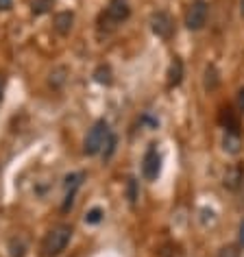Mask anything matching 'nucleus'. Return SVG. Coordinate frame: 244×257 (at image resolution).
I'll list each match as a JSON object with an SVG mask.
<instances>
[{"label":"nucleus","mask_w":244,"mask_h":257,"mask_svg":"<svg viewBox=\"0 0 244 257\" xmlns=\"http://www.w3.org/2000/svg\"><path fill=\"white\" fill-rule=\"evenodd\" d=\"M70 237H72V227H68V224H57V227H53L42 240V246H40L42 257H57L59 253H63Z\"/></svg>","instance_id":"obj_1"},{"label":"nucleus","mask_w":244,"mask_h":257,"mask_svg":"<svg viewBox=\"0 0 244 257\" xmlns=\"http://www.w3.org/2000/svg\"><path fill=\"white\" fill-rule=\"evenodd\" d=\"M109 138H111V131H109V124L105 120H96L94 126L87 131L85 142H83V153L85 155H98V153L105 149Z\"/></svg>","instance_id":"obj_2"},{"label":"nucleus","mask_w":244,"mask_h":257,"mask_svg":"<svg viewBox=\"0 0 244 257\" xmlns=\"http://www.w3.org/2000/svg\"><path fill=\"white\" fill-rule=\"evenodd\" d=\"M209 16V5L207 0H192L188 5V11H185V27L190 31H201L207 22Z\"/></svg>","instance_id":"obj_3"},{"label":"nucleus","mask_w":244,"mask_h":257,"mask_svg":"<svg viewBox=\"0 0 244 257\" xmlns=\"http://www.w3.org/2000/svg\"><path fill=\"white\" fill-rule=\"evenodd\" d=\"M159 170H162V157H159L155 146H149V151L142 159V175L146 181H155L159 177Z\"/></svg>","instance_id":"obj_4"},{"label":"nucleus","mask_w":244,"mask_h":257,"mask_svg":"<svg viewBox=\"0 0 244 257\" xmlns=\"http://www.w3.org/2000/svg\"><path fill=\"white\" fill-rule=\"evenodd\" d=\"M151 29L153 33H155L157 37H162V40H170L172 37V20L170 16L166 14V11H157V14H153L151 18Z\"/></svg>","instance_id":"obj_5"},{"label":"nucleus","mask_w":244,"mask_h":257,"mask_svg":"<svg viewBox=\"0 0 244 257\" xmlns=\"http://www.w3.org/2000/svg\"><path fill=\"white\" fill-rule=\"evenodd\" d=\"M105 16H107L109 22L120 24V22H125L127 18L131 16V7H129V3H127V0H111Z\"/></svg>","instance_id":"obj_6"},{"label":"nucleus","mask_w":244,"mask_h":257,"mask_svg":"<svg viewBox=\"0 0 244 257\" xmlns=\"http://www.w3.org/2000/svg\"><path fill=\"white\" fill-rule=\"evenodd\" d=\"M81 183H83V175H70V177H66V201H63V211H68L70 207H72L74 192L79 190Z\"/></svg>","instance_id":"obj_7"},{"label":"nucleus","mask_w":244,"mask_h":257,"mask_svg":"<svg viewBox=\"0 0 244 257\" xmlns=\"http://www.w3.org/2000/svg\"><path fill=\"white\" fill-rule=\"evenodd\" d=\"M72 24H74V14L72 11H61V14L55 16V31L59 35H68L72 31Z\"/></svg>","instance_id":"obj_8"},{"label":"nucleus","mask_w":244,"mask_h":257,"mask_svg":"<svg viewBox=\"0 0 244 257\" xmlns=\"http://www.w3.org/2000/svg\"><path fill=\"white\" fill-rule=\"evenodd\" d=\"M244 179V168L242 166H229L227 172H224V179H222V183H224V188H229V190H235L237 185H240V181Z\"/></svg>","instance_id":"obj_9"},{"label":"nucleus","mask_w":244,"mask_h":257,"mask_svg":"<svg viewBox=\"0 0 244 257\" xmlns=\"http://www.w3.org/2000/svg\"><path fill=\"white\" fill-rule=\"evenodd\" d=\"M183 81V61L181 59H172L168 68V87H177Z\"/></svg>","instance_id":"obj_10"},{"label":"nucleus","mask_w":244,"mask_h":257,"mask_svg":"<svg viewBox=\"0 0 244 257\" xmlns=\"http://www.w3.org/2000/svg\"><path fill=\"white\" fill-rule=\"evenodd\" d=\"M224 151L233 153V155L240 151V133H233V131L224 133Z\"/></svg>","instance_id":"obj_11"},{"label":"nucleus","mask_w":244,"mask_h":257,"mask_svg":"<svg viewBox=\"0 0 244 257\" xmlns=\"http://www.w3.org/2000/svg\"><path fill=\"white\" fill-rule=\"evenodd\" d=\"M94 79L96 83H100V85H111V68L109 66H98L96 68V72H94Z\"/></svg>","instance_id":"obj_12"},{"label":"nucleus","mask_w":244,"mask_h":257,"mask_svg":"<svg viewBox=\"0 0 244 257\" xmlns=\"http://www.w3.org/2000/svg\"><path fill=\"white\" fill-rule=\"evenodd\" d=\"M53 3L55 0H31V11H33L35 16H42V14H46V11H50Z\"/></svg>","instance_id":"obj_13"},{"label":"nucleus","mask_w":244,"mask_h":257,"mask_svg":"<svg viewBox=\"0 0 244 257\" xmlns=\"http://www.w3.org/2000/svg\"><path fill=\"white\" fill-rule=\"evenodd\" d=\"M27 253V244H24L20 237H14V240L9 242V255L11 257H24Z\"/></svg>","instance_id":"obj_14"},{"label":"nucleus","mask_w":244,"mask_h":257,"mask_svg":"<svg viewBox=\"0 0 244 257\" xmlns=\"http://www.w3.org/2000/svg\"><path fill=\"white\" fill-rule=\"evenodd\" d=\"M216 85H218L216 68H214V66H207V70H205V87H207V89H214Z\"/></svg>","instance_id":"obj_15"},{"label":"nucleus","mask_w":244,"mask_h":257,"mask_svg":"<svg viewBox=\"0 0 244 257\" xmlns=\"http://www.w3.org/2000/svg\"><path fill=\"white\" fill-rule=\"evenodd\" d=\"M102 216H105V211H102L100 207H94V209H89L85 214V222L87 224H98L102 220Z\"/></svg>","instance_id":"obj_16"},{"label":"nucleus","mask_w":244,"mask_h":257,"mask_svg":"<svg viewBox=\"0 0 244 257\" xmlns=\"http://www.w3.org/2000/svg\"><path fill=\"white\" fill-rule=\"evenodd\" d=\"M63 74H66V68H59V70H55V72L50 74V83H53L55 87H59L61 83L66 81V76H63Z\"/></svg>","instance_id":"obj_17"},{"label":"nucleus","mask_w":244,"mask_h":257,"mask_svg":"<svg viewBox=\"0 0 244 257\" xmlns=\"http://www.w3.org/2000/svg\"><path fill=\"white\" fill-rule=\"evenodd\" d=\"M127 192H129V201L136 203L138 201V181L136 179H129V181H127Z\"/></svg>","instance_id":"obj_18"},{"label":"nucleus","mask_w":244,"mask_h":257,"mask_svg":"<svg viewBox=\"0 0 244 257\" xmlns=\"http://www.w3.org/2000/svg\"><path fill=\"white\" fill-rule=\"evenodd\" d=\"M218 257H240V250H237L235 246H222Z\"/></svg>","instance_id":"obj_19"},{"label":"nucleus","mask_w":244,"mask_h":257,"mask_svg":"<svg viewBox=\"0 0 244 257\" xmlns=\"http://www.w3.org/2000/svg\"><path fill=\"white\" fill-rule=\"evenodd\" d=\"M237 242H240V246H244V220L240 222V229H237Z\"/></svg>","instance_id":"obj_20"},{"label":"nucleus","mask_w":244,"mask_h":257,"mask_svg":"<svg viewBox=\"0 0 244 257\" xmlns=\"http://www.w3.org/2000/svg\"><path fill=\"white\" fill-rule=\"evenodd\" d=\"M11 5H14V0H0V11L11 9Z\"/></svg>","instance_id":"obj_21"},{"label":"nucleus","mask_w":244,"mask_h":257,"mask_svg":"<svg viewBox=\"0 0 244 257\" xmlns=\"http://www.w3.org/2000/svg\"><path fill=\"white\" fill-rule=\"evenodd\" d=\"M237 105H240V109L244 111V87L240 89V92H237Z\"/></svg>","instance_id":"obj_22"},{"label":"nucleus","mask_w":244,"mask_h":257,"mask_svg":"<svg viewBox=\"0 0 244 257\" xmlns=\"http://www.w3.org/2000/svg\"><path fill=\"white\" fill-rule=\"evenodd\" d=\"M5 72H0V100H3V92H5Z\"/></svg>","instance_id":"obj_23"},{"label":"nucleus","mask_w":244,"mask_h":257,"mask_svg":"<svg viewBox=\"0 0 244 257\" xmlns=\"http://www.w3.org/2000/svg\"><path fill=\"white\" fill-rule=\"evenodd\" d=\"M240 11H242V16H244V0H240Z\"/></svg>","instance_id":"obj_24"}]
</instances>
